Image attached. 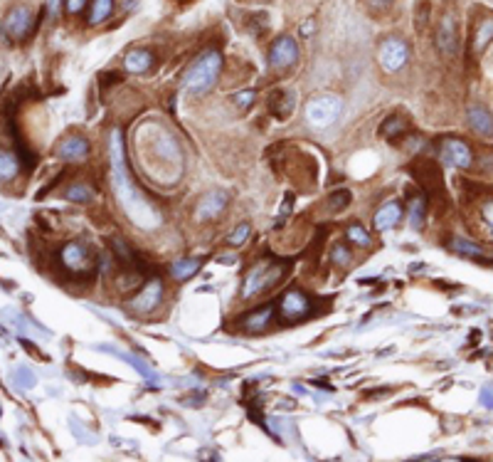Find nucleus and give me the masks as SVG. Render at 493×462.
Returning a JSON list of instances; mask_svg holds the SVG:
<instances>
[{
  "label": "nucleus",
  "mask_w": 493,
  "mask_h": 462,
  "mask_svg": "<svg viewBox=\"0 0 493 462\" xmlns=\"http://www.w3.org/2000/svg\"><path fill=\"white\" fill-rule=\"evenodd\" d=\"M390 3H393V0H368V8L373 10V13H385V10L390 8Z\"/></svg>",
  "instance_id": "nucleus-37"
},
{
  "label": "nucleus",
  "mask_w": 493,
  "mask_h": 462,
  "mask_svg": "<svg viewBox=\"0 0 493 462\" xmlns=\"http://www.w3.org/2000/svg\"><path fill=\"white\" fill-rule=\"evenodd\" d=\"M18 174V156L10 151H0V179L8 181Z\"/></svg>",
  "instance_id": "nucleus-27"
},
{
  "label": "nucleus",
  "mask_w": 493,
  "mask_h": 462,
  "mask_svg": "<svg viewBox=\"0 0 493 462\" xmlns=\"http://www.w3.org/2000/svg\"><path fill=\"white\" fill-rule=\"evenodd\" d=\"M481 403H484L486 408H493V385L481 390Z\"/></svg>",
  "instance_id": "nucleus-38"
},
{
  "label": "nucleus",
  "mask_w": 493,
  "mask_h": 462,
  "mask_svg": "<svg viewBox=\"0 0 493 462\" xmlns=\"http://www.w3.org/2000/svg\"><path fill=\"white\" fill-rule=\"evenodd\" d=\"M111 10H114V0H94L89 10V23H94V25L104 23L111 15Z\"/></svg>",
  "instance_id": "nucleus-25"
},
{
  "label": "nucleus",
  "mask_w": 493,
  "mask_h": 462,
  "mask_svg": "<svg viewBox=\"0 0 493 462\" xmlns=\"http://www.w3.org/2000/svg\"><path fill=\"white\" fill-rule=\"evenodd\" d=\"M343 114V99L335 94H323L316 96V99L308 101L306 106V119L311 126L316 129H326V126H333L335 121Z\"/></svg>",
  "instance_id": "nucleus-4"
},
{
  "label": "nucleus",
  "mask_w": 493,
  "mask_h": 462,
  "mask_svg": "<svg viewBox=\"0 0 493 462\" xmlns=\"http://www.w3.org/2000/svg\"><path fill=\"white\" fill-rule=\"evenodd\" d=\"M67 198L69 201H77V203L91 201V198H94V188L86 186V184H74V186H69Z\"/></svg>",
  "instance_id": "nucleus-30"
},
{
  "label": "nucleus",
  "mask_w": 493,
  "mask_h": 462,
  "mask_svg": "<svg viewBox=\"0 0 493 462\" xmlns=\"http://www.w3.org/2000/svg\"><path fill=\"white\" fill-rule=\"evenodd\" d=\"M484 215H486V220H489V227H491V232H493V205L486 208Z\"/></svg>",
  "instance_id": "nucleus-40"
},
{
  "label": "nucleus",
  "mask_w": 493,
  "mask_h": 462,
  "mask_svg": "<svg viewBox=\"0 0 493 462\" xmlns=\"http://www.w3.org/2000/svg\"><path fill=\"white\" fill-rule=\"evenodd\" d=\"M220 72H222V55L217 52V50H207V52H202L185 72V77H182V89L190 94L210 92V89L215 87Z\"/></svg>",
  "instance_id": "nucleus-2"
},
{
  "label": "nucleus",
  "mask_w": 493,
  "mask_h": 462,
  "mask_svg": "<svg viewBox=\"0 0 493 462\" xmlns=\"http://www.w3.org/2000/svg\"><path fill=\"white\" fill-rule=\"evenodd\" d=\"M350 198H353V196H350V191H345V188H343V191H335L333 196L326 201V208L330 213H340L343 208L350 205Z\"/></svg>",
  "instance_id": "nucleus-28"
},
{
  "label": "nucleus",
  "mask_w": 493,
  "mask_h": 462,
  "mask_svg": "<svg viewBox=\"0 0 493 462\" xmlns=\"http://www.w3.org/2000/svg\"><path fill=\"white\" fill-rule=\"evenodd\" d=\"M111 166H124V139L119 129L111 134Z\"/></svg>",
  "instance_id": "nucleus-29"
},
{
  "label": "nucleus",
  "mask_w": 493,
  "mask_h": 462,
  "mask_svg": "<svg viewBox=\"0 0 493 462\" xmlns=\"http://www.w3.org/2000/svg\"><path fill=\"white\" fill-rule=\"evenodd\" d=\"M227 205V193L222 191H215L210 193V196H205L200 201V205H197V220H212V218H217L222 210H225Z\"/></svg>",
  "instance_id": "nucleus-14"
},
{
  "label": "nucleus",
  "mask_w": 493,
  "mask_h": 462,
  "mask_svg": "<svg viewBox=\"0 0 493 462\" xmlns=\"http://www.w3.org/2000/svg\"><path fill=\"white\" fill-rule=\"evenodd\" d=\"M405 131H407V119H405V116H390V119H385V124L380 126V136L390 141L402 136Z\"/></svg>",
  "instance_id": "nucleus-22"
},
{
  "label": "nucleus",
  "mask_w": 493,
  "mask_h": 462,
  "mask_svg": "<svg viewBox=\"0 0 493 462\" xmlns=\"http://www.w3.org/2000/svg\"><path fill=\"white\" fill-rule=\"evenodd\" d=\"M491 40H493V18H486V20H481L479 30H476V35H474V50L476 52H484Z\"/></svg>",
  "instance_id": "nucleus-24"
},
{
  "label": "nucleus",
  "mask_w": 493,
  "mask_h": 462,
  "mask_svg": "<svg viewBox=\"0 0 493 462\" xmlns=\"http://www.w3.org/2000/svg\"><path fill=\"white\" fill-rule=\"evenodd\" d=\"M449 247L454 252H459V255H464V257H474V260H484V257H486L484 255V247L474 245V242L464 240V237H451Z\"/></svg>",
  "instance_id": "nucleus-23"
},
{
  "label": "nucleus",
  "mask_w": 493,
  "mask_h": 462,
  "mask_svg": "<svg viewBox=\"0 0 493 462\" xmlns=\"http://www.w3.org/2000/svg\"><path fill=\"white\" fill-rule=\"evenodd\" d=\"M59 3H62V0H47V15H50V20L57 18V13H59Z\"/></svg>",
  "instance_id": "nucleus-39"
},
{
  "label": "nucleus",
  "mask_w": 493,
  "mask_h": 462,
  "mask_svg": "<svg viewBox=\"0 0 493 462\" xmlns=\"http://www.w3.org/2000/svg\"><path fill=\"white\" fill-rule=\"evenodd\" d=\"M294 109V94L291 92H277L269 99V111H272L277 119H286Z\"/></svg>",
  "instance_id": "nucleus-20"
},
{
  "label": "nucleus",
  "mask_w": 493,
  "mask_h": 462,
  "mask_svg": "<svg viewBox=\"0 0 493 462\" xmlns=\"http://www.w3.org/2000/svg\"><path fill=\"white\" fill-rule=\"evenodd\" d=\"M111 245H114V255H119V260L124 262V265H134V262H136L134 252H131V247L126 245L121 237H114V242H111Z\"/></svg>",
  "instance_id": "nucleus-32"
},
{
  "label": "nucleus",
  "mask_w": 493,
  "mask_h": 462,
  "mask_svg": "<svg viewBox=\"0 0 493 462\" xmlns=\"http://www.w3.org/2000/svg\"><path fill=\"white\" fill-rule=\"evenodd\" d=\"M235 104L240 106V109H249V106L254 104V92L249 89V92H240L235 96Z\"/></svg>",
  "instance_id": "nucleus-35"
},
{
  "label": "nucleus",
  "mask_w": 493,
  "mask_h": 462,
  "mask_svg": "<svg viewBox=\"0 0 493 462\" xmlns=\"http://www.w3.org/2000/svg\"><path fill=\"white\" fill-rule=\"evenodd\" d=\"M436 47L444 57H454L459 52V33L451 18H441L439 28H436Z\"/></svg>",
  "instance_id": "nucleus-13"
},
{
  "label": "nucleus",
  "mask_w": 493,
  "mask_h": 462,
  "mask_svg": "<svg viewBox=\"0 0 493 462\" xmlns=\"http://www.w3.org/2000/svg\"><path fill=\"white\" fill-rule=\"evenodd\" d=\"M469 126L484 139H491L493 136V114L484 106H474L469 109Z\"/></svg>",
  "instance_id": "nucleus-17"
},
{
  "label": "nucleus",
  "mask_w": 493,
  "mask_h": 462,
  "mask_svg": "<svg viewBox=\"0 0 493 462\" xmlns=\"http://www.w3.org/2000/svg\"><path fill=\"white\" fill-rule=\"evenodd\" d=\"M86 154H89V144L82 136H69L57 146V156L62 161H82L86 159Z\"/></svg>",
  "instance_id": "nucleus-16"
},
{
  "label": "nucleus",
  "mask_w": 493,
  "mask_h": 462,
  "mask_svg": "<svg viewBox=\"0 0 493 462\" xmlns=\"http://www.w3.org/2000/svg\"><path fill=\"white\" fill-rule=\"evenodd\" d=\"M345 235H348L350 242H355V245H360V247H370V242H373V240H370V232L365 230V227H360V225H350Z\"/></svg>",
  "instance_id": "nucleus-31"
},
{
  "label": "nucleus",
  "mask_w": 493,
  "mask_h": 462,
  "mask_svg": "<svg viewBox=\"0 0 493 462\" xmlns=\"http://www.w3.org/2000/svg\"><path fill=\"white\" fill-rule=\"evenodd\" d=\"M277 307L284 324H296L313 314V299L306 292H301V289H289V292H284L279 297Z\"/></svg>",
  "instance_id": "nucleus-5"
},
{
  "label": "nucleus",
  "mask_w": 493,
  "mask_h": 462,
  "mask_svg": "<svg viewBox=\"0 0 493 462\" xmlns=\"http://www.w3.org/2000/svg\"><path fill=\"white\" fill-rule=\"evenodd\" d=\"M59 262L64 265V270H69L72 275H89L96 265V257H91V252L86 250L82 242H69L59 252Z\"/></svg>",
  "instance_id": "nucleus-8"
},
{
  "label": "nucleus",
  "mask_w": 493,
  "mask_h": 462,
  "mask_svg": "<svg viewBox=\"0 0 493 462\" xmlns=\"http://www.w3.org/2000/svg\"><path fill=\"white\" fill-rule=\"evenodd\" d=\"M378 60L383 64L385 72H398L407 64L410 60V45L400 38H388L383 45H380Z\"/></svg>",
  "instance_id": "nucleus-9"
},
{
  "label": "nucleus",
  "mask_w": 493,
  "mask_h": 462,
  "mask_svg": "<svg viewBox=\"0 0 493 462\" xmlns=\"http://www.w3.org/2000/svg\"><path fill=\"white\" fill-rule=\"evenodd\" d=\"M286 272V265L282 262H259L247 272L245 284H242V297L245 299H257L259 294L269 292L279 279Z\"/></svg>",
  "instance_id": "nucleus-3"
},
{
  "label": "nucleus",
  "mask_w": 493,
  "mask_h": 462,
  "mask_svg": "<svg viewBox=\"0 0 493 462\" xmlns=\"http://www.w3.org/2000/svg\"><path fill=\"white\" fill-rule=\"evenodd\" d=\"M441 161L451 169H471L474 164V156H471V149L469 144H464L461 139H444L441 141Z\"/></svg>",
  "instance_id": "nucleus-10"
},
{
  "label": "nucleus",
  "mask_w": 493,
  "mask_h": 462,
  "mask_svg": "<svg viewBox=\"0 0 493 462\" xmlns=\"http://www.w3.org/2000/svg\"><path fill=\"white\" fill-rule=\"evenodd\" d=\"M200 267H202V260H200V257H185V260L173 262L170 275L182 282V279H190L192 275H197V270H200Z\"/></svg>",
  "instance_id": "nucleus-21"
},
{
  "label": "nucleus",
  "mask_w": 493,
  "mask_h": 462,
  "mask_svg": "<svg viewBox=\"0 0 493 462\" xmlns=\"http://www.w3.org/2000/svg\"><path fill=\"white\" fill-rule=\"evenodd\" d=\"M249 235H252V225H249V222H242V225L227 237V242H230L232 247H240V245H245Z\"/></svg>",
  "instance_id": "nucleus-33"
},
{
  "label": "nucleus",
  "mask_w": 493,
  "mask_h": 462,
  "mask_svg": "<svg viewBox=\"0 0 493 462\" xmlns=\"http://www.w3.org/2000/svg\"><path fill=\"white\" fill-rule=\"evenodd\" d=\"M33 28H35V15L28 5H15V8H10V13L3 18L5 38L15 40V43L28 38V35L33 33Z\"/></svg>",
  "instance_id": "nucleus-7"
},
{
  "label": "nucleus",
  "mask_w": 493,
  "mask_h": 462,
  "mask_svg": "<svg viewBox=\"0 0 493 462\" xmlns=\"http://www.w3.org/2000/svg\"><path fill=\"white\" fill-rule=\"evenodd\" d=\"M274 309H277V304H267V307H259L257 312L247 314V319H245V329H247V332H252V334L264 332V329L272 324Z\"/></svg>",
  "instance_id": "nucleus-18"
},
{
  "label": "nucleus",
  "mask_w": 493,
  "mask_h": 462,
  "mask_svg": "<svg viewBox=\"0 0 493 462\" xmlns=\"http://www.w3.org/2000/svg\"><path fill=\"white\" fill-rule=\"evenodd\" d=\"M124 64H126V69H129V72L141 74V72H146L151 64H153V55H151L149 50H131V52L126 55Z\"/></svg>",
  "instance_id": "nucleus-19"
},
{
  "label": "nucleus",
  "mask_w": 493,
  "mask_h": 462,
  "mask_svg": "<svg viewBox=\"0 0 493 462\" xmlns=\"http://www.w3.org/2000/svg\"><path fill=\"white\" fill-rule=\"evenodd\" d=\"M84 5H86V0H64V10H67V13H72V15L82 13Z\"/></svg>",
  "instance_id": "nucleus-36"
},
{
  "label": "nucleus",
  "mask_w": 493,
  "mask_h": 462,
  "mask_svg": "<svg viewBox=\"0 0 493 462\" xmlns=\"http://www.w3.org/2000/svg\"><path fill=\"white\" fill-rule=\"evenodd\" d=\"M298 60V47H296V40L284 35L279 38L277 43L272 45V52H269V64L274 69H289L294 67Z\"/></svg>",
  "instance_id": "nucleus-12"
},
{
  "label": "nucleus",
  "mask_w": 493,
  "mask_h": 462,
  "mask_svg": "<svg viewBox=\"0 0 493 462\" xmlns=\"http://www.w3.org/2000/svg\"><path fill=\"white\" fill-rule=\"evenodd\" d=\"M330 257H333V262L340 267L350 265V250L345 245H335L333 250H330Z\"/></svg>",
  "instance_id": "nucleus-34"
},
{
  "label": "nucleus",
  "mask_w": 493,
  "mask_h": 462,
  "mask_svg": "<svg viewBox=\"0 0 493 462\" xmlns=\"http://www.w3.org/2000/svg\"><path fill=\"white\" fill-rule=\"evenodd\" d=\"M114 188L119 193V201L121 205L126 208V213L131 215V220L141 227H153L158 222V215L153 213V208L144 201L139 191L131 186V181L126 179L124 174V166H114Z\"/></svg>",
  "instance_id": "nucleus-1"
},
{
  "label": "nucleus",
  "mask_w": 493,
  "mask_h": 462,
  "mask_svg": "<svg viewBox=\"0 0 493 462\" xmlns=\"http://www.w3.org/2000/svg\"><path fill=\"white\" fill-rule=\"evenodd\" d=\"M412 176L422 184L427 193L436 201H444L446 198V191H444V176H441V169L429 159H419L410 166Z\"/></svg>",
  "instance_id": "nucleus-6"
},
{
  "label": "nucleus",
  "mask_w": 493,
  "mask_h": 462,
  "mask_svg": "<svg viewBox=\"0 0 493 462\" xmlns=\"http://www.w3.org/2000/svg\"><path fill=\"white\" fill-rule=\"evenodd\" d=\"M424 198H412L410 205H407V218H410V225L414 230H419L424 225Z\"/></svg>",
  "instance_id": "nucleus-26"
},
{
  "label": "nucleus",
  "mask_w": 493,
  "mask_h": 462,
  "mask_svg": "<svg viewBox=\"0 0 493 462\" xmlns=\"http://www.w3.org/2000/svg\"><path fill=\"white\" fill-rule=\"evenodd\" d=\"M402 220V205H400L398 201H390L385 203L383 208H380L378 213H375V227H378L380 232L390 230V227H395L398 222Z\"/></svg>",
  "instance_id": "nucleus-15"
},
{
  "label": "nucleus",
  "mask_w": 493,
  "mask_h": 462,
  "mask_svg": "<svg viewBox=\"0 0 493 462\" xmlns=\"http://www.w3.org/2000/svg\"><path fill=\"white\" fill-rule=\"evenodd\" d=\"M161 299H163V284H161V279H151V282H146L144 289L131 299L129 307H131V312H136V314H149L158 307Z\"/></svg>",
  "instance_id": "nucleus-11"
}]
</instances>
